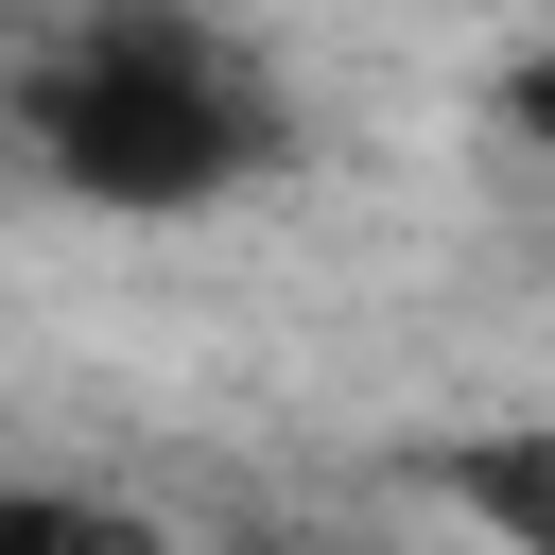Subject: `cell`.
Segmentation results:
<instances>
[{
  "label": "cell",
  "instance_id": "obj_2",
  "mask_svg": "<svg viewBox=\"0 0 555 555\" xmlns=\"http://www.w3.org/2000/svg\"><path fill=\"white\" fill-rule=\"evenodd\" d=\"M416 503H451L486 555H555V416H468L416 451Z\"/></svg>",
  "mask_w": 555,
  "mask_h": 555
},
{
  "label": "cell",
  "instance_id": "obj_4",
  "mask_svg": "<svg viewBox=\"0 0 555 555\" xmlns=\"http://www.w3.org/2000/svg\"><path fill=\"white\" fill-rule=\"evenodd\" d=\"M503 139L555 173V52H520V69H503Z\"/></svg>",
  "mask_w": 555,
  "mask_h": 555
},
{
  "label": "cell",
  "instance_id": "obj_3",
  "mask_svg": "<svg viewBox=\"0 0 555 555\" xmlns=\"http://www.w3.org/2000/svg\"><path fill=\"white\" fill-rule=\"evenodd\" d=\"M0 555H191L156 503H104L69 468H0Z\"/></svg>",
  "mask_w": 555,
  "mask_h": 555
},
{
  "label": "cell",
  "instance_id": "obj_1",
  "mask_svg": "<svg viewBox=\"0 0 555 555\" xmlns=\"http://www.w3.org/2000/svg\"><path fill=\"white\" fill-rule=\"evenodd\" d=\"M17 156L104 225H191L278 173V87L208 0H69L17 52Z\"/></svg>",
  "mask_w": 555,
  "mask_h": 555
}]
</instances>
